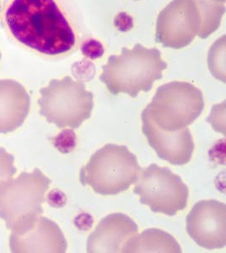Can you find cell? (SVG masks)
<instances>
[{"mask_svg": "<svg viewBox=\"0 0 226 253\" xmlns=\"http://www.w3.org/2000/svg\"><path fill=\"white\" fill-rule=\"evenodd\" d=\"M201 16L193 0H173L160 12L156 24V41L166 47H186L197 37Z\"/></svg>", "mask_w": 226, "mask_h": 253, "instance_id": "cell-8", "label": "cell"}, {"mask_svg": "<svg viewBox=\"0 0 226 253\" xmlns=\"http://www.w3.org/2000/svg\"><path fill=\"white\" fill-rule=\"evenodd\" d=\"M1 57H2V54H1V52H0V59H1Z\"/></svg>", "mask_w": 226, "mask_h": 253, "instance_id": "cell-21", "label": "cell"}, {"mask_svg": "<svg viewBox=\"0 0 226 253\" xmlns=\"http://www.w3.org/2000/svg\"><path fill=\"white\" fill-rule=\"evenodd\" d=\"M142 170L127 147L109 144L93 154L81 168L80 181L100 195H117L137 181Z\"/></svg>", "mask_w": 226, "mask_h": 253, "instance_id": "cell-3", "label": "cell"}, {"mask_svg": "<svg viewBox=\"0 0 226 253\" xmlns=\"http://www.w3.org/2000/svg\"><path fill=\"white\" fill-rule=\"evenodd\" d=\"M135 183L134 193L154 213L174 216L187 206L188 187L167 167L150 165L142 169Z\"/></svg>", "mask_w": 226, "mask_h": 253, "instance_id": "cell-7", "label": "cell"}, {"mask_svg": "<svg viewBox=\"0 0 226 253\" xmlns=\"http://www.w3.org/2000/svg\"><path fill=\"white\" fill-rule=\"evenodd\" d=\"M186 231L201 248L221 249L226 245V205L217 200H203L186 217Z\"/></svg>", "mask_w": 226, "mask_h": 253, "instance_id": "cell-9", "label": "cell"}, {"mask_svg": "<svg viewBox=\"0 0 226 253\" xmlns=\"http://www.w3.org/2000/svg\"><path fill=\"white\" fill-rule=\"evenodd\" d=\"M14 161V156L0 147V187L10 180L17 171Z\"/></svg>", "mask_w": 226, "mask_h": 253, "instance_id": "cell-17", "label": "cell"}, {"mask_svg": "<svg viewBox=\"0 0 226 253\" xmlns=\"http://www.w3.org/2000/svg\"><path fill=\"white\" fill-rule=\"evenodd\" d=\"M50 184L51 180L36 168L0 187V218L7 229L11 232L20 231L41 216Z\"/></svg>", "mask_w": 226, "mask_h": 253, "instance_id": "cell-4", "label": "cell"}, {"mask_svg": "<svg viewBox=\"0 0 226 253\" xmlns=\"http://www.w3.org/2000/svg\"><path fill=\"white\" fill-rule=\"evenodd\" d=\"M5 20L16 40L43 54H63L75 46V32L56 0H13Z\"/></svg>", "mask_w": 226, "mask_h": 253, "instance_id": "cell-1", "label": "cell"}, {"mask_svg": "<svg viewBox=\"0 0 226 253\" xmlns=\"http://www.w3.org/2000/svg\"><path fill=\"white\" fill-rule=\"evenodd\" d=\"M75 133L73 130L65 129L61 132L56 138H53L55 146L61 153L67 154L72 151L75 147Z\"/></svg>", "mask_w": 226, "mask_h": 253, "instance_id": "cell-18", "label": "cell"}, {"mask_svg": "<svg viewBox=\"0 0 226 253\" xmlns=\"http://www.w3.org/2000/svg\"><path fill=\"white\" fill-rule=\"evenodd\" d=\"M207 121L211 124L215 131L222 132L223 134L226 133V101L213 107L211 115Z\"/></svg>", "mask_w": 226, "mask_h": 253, "instance_id": "cell-19", "label": "cell"}, {"mask_svg": "<svg viewBox=\"0 0 226 253\" xmlns=\"http://www.w3.org/2000/svg\"><path fill=\"white\" fill-rule=\"evenodd\" d=\"M40 95L39 113L58 128H78L92 115L93 93L69 76L50 81L40 89Z\"/></svg>", "mask_w": 226, "mask_h": 253, "instance_id": "cell-6", "label": "cell"}, {"mask_svg": "<svg viewBox=\"0 0 226 253\" xmlns=\"http://www.w3.org/2000/svg\"><path fill=\"white\" fill-rule=\"evenodd\" d=\"M209 68L212 75L226 83V37L216 41L209 50Z\"/></svg>", "mask_w": 226, "mask_h": 253, "instance_id": "cell-16", "label": "cell"}, {"mask_svg": "<svg viewBox=\"0 0 226 253\" xmlns=\"http://www.w3.org/2000/svg\"><path fill=\"white\" fill-rule=\"evenodd\" d=\"M142 132L160 159L174 166H183L191 161L195 146L189 128L165 131L142 114Z\"/></svg>", "mask_w": 226, "mask_h": 253, "instance_id": "cell-11", "label": "cell"}, {"mask_svg": "<svg viewBox=\"0 0 226 253\" xmlns=\"http://www.w3.org/2000/svg\"><path fill=\"white\" fill-rule=\"evenodd\" d=\"M9 248L15 253H64L67 242L58 224L39 216L23 230L11 232Z\"/></svg>", "mask_w": 226, "mask_h": 253, "instance_id": "cell-10", "label": "cell"}, {"mask_svg": "<svg viewBox=\"0 0 226 253\" xmlns=\"http://www.w3.org/2000/svg\"><path fill=\"white\" fill-rule=\"evenodd\" d=\"M121 253H182L173 236L158 229H148L125 242Z\"/></svg>", "mask_w": 226, "mask_h": 253, "instance_id": "cell-14", "label": "cell"}, {"mask_svg": "<svg viewBox=\"0 0 226 253\" xmlns=\"http://www.w3.org/2000/svg\"><path fill=\"white\" fill-rule=\"evenodd\" d=\"M204 108L203 93L197 87L181 81L163 84L143 110L154 125L165 131H177L191 125Z\"/></svg>", "mask_w": 226, "mask_h": 253, "instance_id": "cell-5", "label": "cell"}, {"mask_svg": "<svg viewBox=\"0 0 226 253\" xmlns=\"http://www.w3.org/2000/svg\"><path fill=\"white\" fill-rule=\"evenodd\" d=\"M2 12V4H1V0H0V14Z\"/></svg>", "mask_w": 226, "mask_h": 253, "instance_id": "cell-20", "label": "cell"}, {"mask_svg": "<svg viewBox=\"0 0 226 253\" xmlns=\"http://www.w3.org/2000/svg\"><path fill=\"white\" fill-rule=\"evenodd\" d=\"M31 99L25 87L13 80H0V133L19 128L28 115Z\"/></svg>", "mask_w": 226, "mask_h": 253, "instance_id": "cell-13", "label": "cell"}, {"mask_svg": "<svg viewBox=\"0 0 226 253\" xmlns=\"http://www.w3.org/2000/svg\"><path fill=\"white\" fill-rule=\"evenodd\" d=\"M166 69L159 49L136 44L132 49L123 47L120 54L111 56L99 79L112 95L123 93L136 97L142 91L148 92Z\"/></svg>", "mask_w": 226, "mask_h": 253, "instance_id": "cell-2", "label": "cell"}, {"mask_svg": "<svg viewBox=\"0 0 226 253\" xmlns=\"http://www.w3.org/2000/svg\"><path fill=\"white\" fill-rule=\"evenodd\" d=\"M201 16V27L198 37L209 38L221 26L226 12V0H193Z\"/></svg>", "mask_w": 226, "mask_h": 253, "instance_id": "cell-15", "label": "cell"}, {"mask_svg": "<svg viewBox=\"0 0 226 253\" xmlns=\"http://www.w3.org/2000/svg\"><path fill=\"white\" fill-rule=\"evenodd\" d=\"M138 232L133 219L124 213H111L99 222L87 242L89 253H121L129 239Z\"/></svg>", "mask_w": 226, "mask_h": 253, "instance_id": "cell-12", "label": "cell"}]
</instances>
